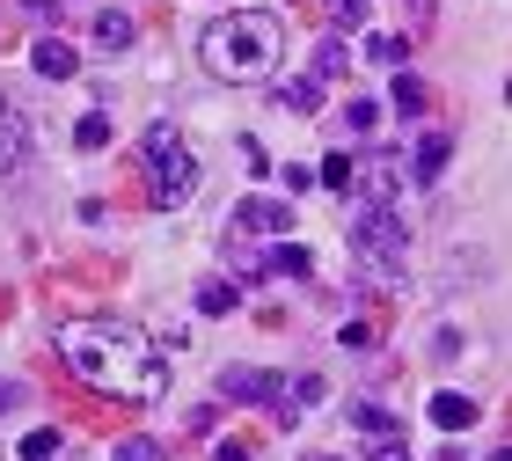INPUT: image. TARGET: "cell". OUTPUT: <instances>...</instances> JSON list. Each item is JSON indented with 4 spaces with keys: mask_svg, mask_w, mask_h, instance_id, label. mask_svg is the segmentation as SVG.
<instances>
[{
    "mask_svg": "<svg viewBox=\"0 0 512 461\" xmlns=\"http://www.w3.org/2000/svg\"><path fill=\"white\" fill-rule=\"evenodd\" d=\"M344 66H352L344 37H322V44H315V81H344Z\"/></svg>",
    "mask_w": 512,
    "mask_h": 461,
    "instance_id": "cell-14",
    "label": "cell"
},
{
    "mask_svg": "<svg viewBox=\"0 0 512 461\" xmlns=\"http://www.w3.org/2000/svg\"><path fill=\"white\" fill-rule=\"evenodd\" d=\"M300 461H337V454H300Z\"/></svg>",
    "mask_w": 512,
    "mask_h": 461,
    "instance_id": "cell-30",
    "label": "cell"
},
{
    "mask_svg": "<svg viewBox=\"0 0 512 461\" xmlns=\"http://www.w3.org/2000/svg\"><path fill=\"white\" fill-rule=\"evenodd\" d=\"M322 183H330V191H352V183H359L352 154H330V161H322Z\"/></svg>",
    "mask_w": 512,
    "mask_h": 461,
    "instance_id": "cell-22",
    "label": "cell"
},
{
    "mask_svg": "<svg viewBox=\"0 0 512 461\" xmlns=\"http://www.w3.org/2000/svg\"><path fill=\"white\" fill-rule=\"evenodd\" d=\"M352 432H366V440H395L403 425H395L381 403H352Z\"/></svg>",
    "mask_w": 512,
    "mask_h": 461,
    "instance_id": "cell-12",
    "label": "cell"
},
{
    "mask_svg": "<svg viewBox=\"0 0 512 461\" xmlns=\"http://www.w3.org/2000/svg\"><path fill=\"white\" fill-rule=\"evenodd\" d=\"M242 235H286V227H293V205L286 198H242Z\"/></svg>",
    "mask_w": 512,
    "mask_h": 461,
    "instance_id": "cell-9",
    "label": "cell"
},
{
    "mask_svg": "<svg viewBox=\"0 0 512 461\" xmlns=\"http://www.w3.org/2000/svg\"><path fill=\"white\" fill-rule=\"evenodd\" d=\"M220 396L227 403H286V374H264V366H227L220 374Z\"/></svg>",
    "mask_w": 512,
    "mask_h": 461,
    "instance_id": "cell-5",
    "label": "cell"
},
{
    "mask_svg": "<svg viewBox=\"0 0 512 461\" xmlns=\"http://www.w3.org/2000/svg\"><path fill=\"white\" fill-rule=\"evenodd\" d=\"M110 461H169V447H161V440H147V432H132V440H125L118 454H110Z\"/></svg>",
    "mask_w": 512,
    "mask_h": 461,
    "instance_id": "cell-20",
    "label": "cell"
},
{
    "mask_svg": "<svg viewBox=\"0 0 512 461\" xmlns=\"http://www.w3.org/2000/svg\"><path fill=\"white\" fill-rule=\"evenodd\" d=\"M139 161H147V183H154V205H183L198 191V161L183 147L176 125H147V140H139Z\"/></svg>",
    "mask_w": 512,
    "mask_h": 461,
    "instance_id": "cell-3",
    "label": "cell"
},
{
    "mask_svg": "<svg viewBox=\"0 0 512 461\" xmlns=\"http://www.w3.org/2000/svg\"><path fill=\"white\" fill-rule=\"evenodd\" d=\"M432 425H439V432H469V425H476V396L439 388V396H432Z\"/></svg>",
    "mask_w": 512,
    "mask_h": 461,
    "instance_id": "cell-11",
    "label": "cell"
},
{
    "mask_svg": "<svg viewBox=\"0 0 512 461\" xmlns=\"http://www.w3.org/2000/svg\"><path fill=\"white\" fill-rule=\"evenodd\" d=\"M30 66H37L44 81H74V74H81V52H74L66 37H37V44H30Z\"/></svg>",
    "mask_w": 512,
    "mask_h": 461,
    "instance_id": "cell-8",
    "label": "cell"
},
{
    "mask_svg": "<svg viewBox=\"0 0 512 461\" xmlns=\"http://www.w3.org/2000/svg\"><path fill=\"white\" fill-rule=\"evenodd\" d=\"M447 154H454V140H447V132H425V140H417V147L403 154V169H410V183H432L439 169H447Z\"/></svg>",
    "mask_w": 512,
    "mask_h": 461,
    "instance_id": "cell-10",
    "label": "cell"
},
{
    "mask_svg": "<svg viewBox=\"0 0 512 461\" xmlns=\"http://www.w3.org/2000/svg\"><path fill=\"white\" fill-rule=\"evenodd\" d=\"M366 59H381V66H403V59H410V37H395V30L366 37Z\"/></svg>",
    "mask_w": 512,
    "mask_h": 461,
    "instance_id": "cell-17",
    "label": "cell"
},
{
    "mask_svg": "<svg viewBox=\"0 0 512 461\" xmlns=\"http://www.w3.org/2000/svg\"><path fill=\"white\" fill-rule=\"evenodd\" d=\"M344 118H352V132H374V125H381V103H366V96H359L352 110H344Z\"/></svg>",
    "mask_w": 512,
    "mask_h": 461,
    "instance_id": "cell-24",
    "label": "cell"
},
{
    "mask_svg": "<svg viewBox=\"0 0 512 461\" xmlns=\"http://www.w3.org/2000/svg\"><path fill=\"white\" fill-rule=\"evenodd\" d=\"M22 454H30V461H52V454H59V432H52V425H37L30 440H22Z\"/></svg>",
    "mask_w": 512,
    "mask_h": 461,
    "instance_id": "cell-23",
    "label": "cell"
},
{
    "mask_svg": "<svg viewBox=\"0 0 512 461\" xmlns=\"http://www.w3.org/2000/svg\"><path fill=\"white\" fill-rule=\"evenodd\" d=\"M96 44H103V52H125V44H132V15H118V8L96 15Z\"/></svg>",
    "mask_w": 512,
    "mask_h": 461,
    "instance_id": "cell-15",
    "label": "cell"
},
{
    "mask_svg": "<svg viewBox=\"0 0 512 461\" xmlns=\"http://www.w3.org/2000/svg\"><path fill=\"white\" fill-rule=\"evenodd\" d=\"M220 461H256V447H242V440H220Z\"/></svg>",
    "mask_w": 512,
    "mask_h": 461,
    "instance_id": "cell-28",
    "label": "cell"
},
{
    "mask_svg": "<svg viewBox=\"0 0 512 461\" xmlns=\"http://www.w3.org/2000/svg\"><path fill=\"white\" fill-rule=\"evenodd\" d=\"M264 264L278 271V279H308V271H315V257H308V249H300V242H278V249H271Z\"/></svg>",
    "mask_w": 512,
    "mask_h": 461,
    "instance_id": "cell-13",
    "label": "cell"
},
{
    "mask_svg": "<svg viewBox=\"0 0 512 461\" xmlns=\"http://www.w3.org/2000/svg\"><path fill=\"white\" fill-rule=\"evenodd\" d=\"M74 147H88V154H96V147H110V118H103V110H88V118L74 125Z\"/></svg>",
    "mask_w": 512,
    "mask_h": 461,
    "instance_id": "cell-19",
    "label": "cell"
},
{
    "mask_svg": "<svg viewBox=\"0 0 512 461\" xmlns=\"http://www.w3.org/2000/svg\"><path fill=\"white\" fill-rule=\"evenodd\" d=\"M352 249H359L366 271L395 279V271H403V257H410V227H403V213H395V205H359V213H352Z\"/></svg>",
    "mask_w": 512,
    "mask_h": 461,
    "instance_id": "cell-4",
    "label": "cell"
},
{
    "mask_svg": "<svg viewBox=\"0 0 512 461\" xmlns=\"http://www.w3.org/2000/svg\"><path fill=\"white\" fill-rule=\"evenodd\" d=\"M337 22L352 30V22H366V0H337Z\"/></svg>",
    "mask_w": 512,
    "mask_h": 461,
    "instance_id": "cell-27",
    "label": "cell"
},
{
    "mask_svg": "<svg viewBox=\"0 0 512 461\" xmlns=\"http://www.w3.org/2000/svg\"><path fill=\"white\" fill-rule=\"evenodd\" d=\"M278 52H286V30H278L271 8H235V15L205 22V37H198V59L220 81H264V74H278Z\"/></svg>",
    "mask_w": 512,
    "mask_h": 461,
    "instance_id": "cell-2",
    "label": "cell"
},
{
    "mask_svg": "<svg viewBox=\"0 0 512 461\" xmlns=\"http://www.w3.org/2000/svg\"><path fill=\"white\" fill-rule=\"evenodd\" d=\"M286 191H293V198H308V191H315V169H300V161H293V169H286Z\"/></svg>",
    "mask_w": 512,
    "mask_h": 461,
    "instance_id": "cell-26",
    "label": "cell"
},
{
    "mask_svg": "<svg viewBox=\"0 0 512 461\" xmlns=\"http://www.w3.org/2000/svg\"><path fill=\"white\" fill-rule=\"evenodd\" d=\"M278 103H286V110H300V118H308V110H322V81L308 74V81H293V88H278Z\"/></svg>",
    "mask_w": 512,
    "mask_h": 461,
    "instance_id": "cell-16",
    "label": "cell"
},
{
    "mask_svg": "<svg viewBox=\"0 0 512 461\" xmlns=\"http://www.w3.org/2000/svg\"><path fill=\"white\" fill-rule=\"evenodd\" d=\"M59 359L74 366L88 388H103V396L154 403L161 388H169V344H154L147 330H132V322H66Z\"/></svg>",
    "mask_w": 512,
    "mask_h": 461,
    "instance_id": "cell-1",
    "label": "cell"
},
{
    "mask_svg": "<svg viewBox=\"0 0 512 461\" xmlns=\"http://www.w3.org/2000/svg\"><path fill=\"white\" fill-rule=\"evenodd\" d=\"M366 454H374V461H410V447H403V432H395V440H374Z\"/></svg>",
    "mask_w": 512,
    "mask_h": 461,
    "instance_id": "cell-25",
    "label": "cell"
},
{
    "mask_svg": "<svg viewBox=\"0 0 512 461\" xmlns=\"http://www.w3.org/2000/svg\"><path fill=\"white\" fill-rule=\"evenodd\" d=\"M403 176H410L403 161H395L388 147H374V154L359 161V183H352V191H359L366 205H395V191H403Z\"/></svg>",
    "mask_w": 512,
    "mask_h": 461,
    "instance_id": "cell-6",
    "label": "cell"
},
{
    "mask_svg": "<svg viewBox=\"0 0 512 461\" xmlns=\"http://www.w3.org/2000/svg\"><path fill=\"white\" fill-rule=\"evenodd\" d=\"M8 403H22V388H15L8 374H0V410H8Z\"/></svg>",
    "mask_w": 512,
    "mask_h": 461,
    "instance_id": "cell-29",
    "label": "cell"
},
{
    "mask_svg": "<svg viewBox=\"0 0 512 461\" xmlns=\"http://www.w3.org/2000/svg\"><path fill=\"white\" fill-rule=\"evenodd\" d=\"M30 169V118L15 103H0V183Z\"/></svg>",
    "mask_w": 512,
    "mask_h": 461,
    "instance_id": "cell-7",
    "label": "cell"
},
{
    "mask_svg": "<svg viewBox=\"0 0 512 461\" xmlns=\"http://www.w3.org/2000/svg\"><path fill=\"white\" fill-rule=\"evenodd\" d=\"M388 96H395V110H403V118H417V110H425V81H417V74H395Z\"/></svg>",
    "mask_w": 512,
    "mask_h": 461,
    "instance_id": "cell-18",
    "label": "cell"
},
{
    "mask_svg": "<svg viewBox=\"0 0 512 461\" xmlns=\"http://www.w3.org/2000/svg\"><path fill=\"white\" fill-rule=\"evenodd\" d=\"M235 301H242V293L227 286V279H213V286H198V308H205V315H227Z\"/></svg>",
    "mask_w": 512,
    "mask_h": 461,
    "instance_id": "cell-21",
    "label": "cell"
}]
</instances>
